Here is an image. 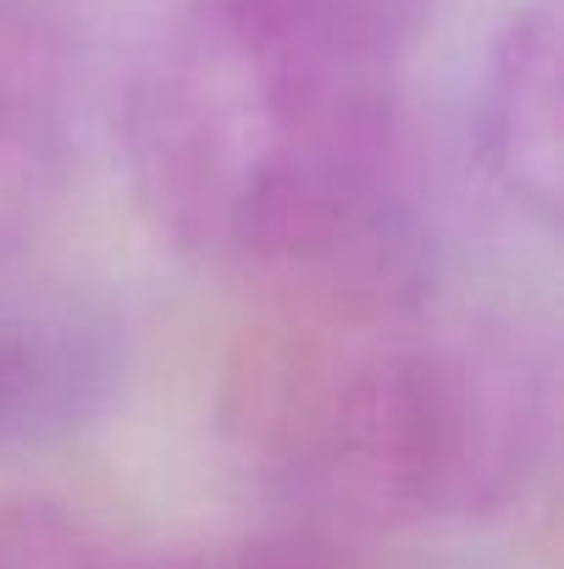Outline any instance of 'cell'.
<instances>
[{
    "instance_id": "1",
    "label": "cell",
    "mask_w": 564,
    "mask_h": 569,
    "mask_svg": "<svg viewBox=\"0 0 564 569\" xmlns=\"http://www.w3.org/2000/svg\"><path fill=\"white\" fill-rule=\"evenodd\" d=\"M122 150L145 210L188 249L333 266L398 204V67L260 39L199 0L139 67Z\"/></svg>"
},
{
    "instance_id": "2",
    "label": "cell",
    "mask_w": 564,
    "mask_h": 569,
    "mask_svg": "<svg viewBox=\"0 0 564 569\" xmlns=\"http://www.w3.org/2000/svg\"><path fill=\"white\" fill-rule=\"evenodd\" d=\"M271 470L376 526L487 520L554 442V366L509 321H387L283 360L255 409Z\"/></svg>"
},
{
    "instance_id": "3",
    "label": "cell",
    "mask_w": 564,
    "mask_h": 569,
    "mask_svg": "<svg viewBox=\"0 0 564 569\" xmlns=\"http://www.w3.org/2000/svg\"><path fill=\"white\" fill-rule=\"evenodd\" d=\"M128 381L117 305L0 227V448H44L106 420Z\"/></svg>"
},
{
    "instance_id": "4",
    "label": "cell",
    "mask_w": 564,
    "mask_h": 569,
    "mask_svg": "<svg viewBox=\"0 0 564 569\" xmlns=\"http://www.w3.org/2000/svg\"><path fill=\"white\" fill-rule=\"evenodd\" d=\"M482 156L521 210L554 221L564 189L560 128V11L526 6L493 44L482 78Z\"/></svg>"
},
{
    "instance_id": "5",
    "label": "cell",
    "mask_w": 564,
    "mask_h": 569,
    "mask_svg": "<svg viewBox=\"0 0 564 569\" xmlns=\"http://www.w3.org/2000/svg\"><path fill=\"white\" fill-rule=\"evenodd\" d=\"M205 6L260 39L360 67H398L432 17V0H205Z\"/></svg>"
},
{
    "instance_id": "6",
    "label": "cell",
    "mask_w": 564,
    "mask_h": 569,
    "mask_svg": "<svg viewBox=\"0 0 564 569\" xmlns=\"http://www.w3.org/2000/svg\"><path fill=\"white\" fill-rule=\"evenodd\" d=\"M61 28L44 0H0V156L28 144L61 94Z\"/></svg>"
},
{
    "instance_id": "7",
    "label": "cell",
    "mask_w": 564,
    "mask_h": 569,
    "mask_svg": "<svg viewBox=\"0 0 564 569\" xmlns=\"http://www.w3.org/2000/svg\"><path fill=\"white\" fill-rule=\"evenodd\" d=\"M0 569H117L89 526L50 503L0 509Z\"/></svg>"
},
{
    "instance_id": "8",
    "label": "cell",
    "mask_w": 564,
    "mask_h": 569,
    "mask_svg": "<svg viewBox=\"0 0 564 569\" xmlns=\"http://www.w3.org/2000/svg\"><path fill=\"white\" fill-rule=\"evenodd\" d=\"M117 569H327L321 553H310L305 542L288 537H244V542H210V548H184L150 565H122Z\"/></svg>"
}]
</instances>
